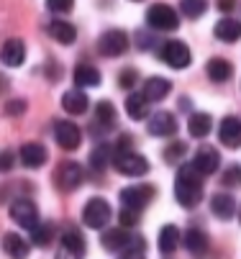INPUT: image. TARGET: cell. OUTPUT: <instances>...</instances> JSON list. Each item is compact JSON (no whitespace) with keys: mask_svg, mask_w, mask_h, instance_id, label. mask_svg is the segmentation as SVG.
Instances as JSON below:
<instances>
[{"mask_svg":"<svg viewBox=\"0 0 241 259\" xmlns=\"http://www.w3.org/2000/svg\"><path fill=\"white\" fill-rule=\"evenodd\" d=\"M49 36H52L54 41L70 47V44L77 39V28H75L70 21H52V23H49Z\"/></svg>","mask_w":241,"mask_h":259,"instance_id":"cell-20","label":"cell"},{"mask_svg":"<svg viewBox=\"0 0 241 259\" xmlns=\"http://www.w3.org/2000/svg\"><path fill=\"white\" fill-rule=\"evenodd\" d=\"M147 23L154 31H175L180 26V16L175 8H169L164 3H157L147 11Z\"/></svg>","mask_w":241,"mask_h":259,"instance_id":"cell-4","label":"cell"},{"mask_svg":"<svg viewBox=\"0 0 241 259\" xmlns=\"http://www.w3.org/2000/svg\"><path fill=\"white\" fill-rule=\"evenodd\" d=\"M159 57L172 69H185L192 62V54H190V49L182 41H164L162 49H159Z\"/></svg>","mask_w":241,"mask_h":259,"instance_id":"cell-8","label":"cell"},{"mask_svg":"<svg viewBox=\"0 0 241 259\" xmlns=\"http://www.w3.org/2000/svg\"><path fill=\"white\" fill-rule=\"evenodd\" d=\"M238 221H241V210H238Z\"/></svg>","mask_w":241,"mask_h":259,"instance_id":"cell-44","label":"cell"},{"mask_svg":"<svg viewBox=\"0 0 241 259\" xmlns=\"http://www.w3.org/2000/svg\"><path fill=\"white\" fill-rule=\"evenodd\" d=\"M177 246H180V229L172 226V224H167V226L159 231V249H162L164 254H172Z\"/></svg>","mask_w":241,"mask_h":259,"instance_id":"cell-30","label":"cell"},{"mask_svg":"<svg viewBox=\"0 0 241 259\" xmlns=\"http://www.w3.org/2000/svg\"><path fill=\"white\" fill-rule=\"evenodd\" d=\"M118 259H147V256H144L141 249H126V251H121Z\"/></svg>","mask_w":241,"mask_h":259,"instance_id":"cell-41","label":"cell"},{"mask_svg":"<svg viewBox=\"0 0 241 259\" xmlns=\"http://www.w3.org/2000/svg\"><path fill=\"white\" fill-rule=\"evenodd\" d=\"M31 236H33V244H36V246H46L52 241V226H36V229H31Z\"/></svg>","mask_w":241,"mask_h":259,"instance_id":"cell-34","label":"cell"},{"mask_svg":"<svg viewBox=\"0 0 241 259\" xmlns=\"http://www.w3.org/2000/svg\"><path fill=\"white\" fill-rule=\"evenodd\" d=\"M218 164H221V157L213 146H200L192 157V169L198 175H213L218 169Z\"/></svg>","mask_w":241,"mask_h":259,"instance_id":"cell-14","label":"cell"},{"mask_svg":"<svg viewBox=\"0 0 241 259\" xmlns=\"http://www.w3.org/2000/svg\"><path fill=\"white\" fill-rule=\"evenodd\" d=\"M180 11L187 18H200L205 11H208V3H205V0H180Z\"/></svg>","mask_w":241,"mask_h":259,"instance_id":"cell-32","label":"cell"},{"mask_svg":"<svg viewBox=\"0 0 241 259\" xmlns=\"http://www.w3.org/2000/svg\"><path fill=\"white\" fill-rule=\"evenodd\" d=\"M82 221H85V226H90V229H106L108 221H111V205H108V200L90 198L85 203Z\"/></svg>","mask_w":241,"mask_h":259,"instance_id":"cell-5","label":"cell"},{"mask_svg":"<svg viewBox=\"0 0 241 259\" xmlns=\"http://www.w3.org/2000/svg\"><path fill=\"white\" fill-rule=\"evenodd\" d=\"M46 8H49L52 13L62 16V13H70V11L75 8V0H46Z\"/></svg>","mask_w":241,"mask_h":259,"instance_id":"cell-36","label":"cell"},{"mask_svg":"<svg viewBox=\"0 0 241 259\" xmlns=\"http://www.w3.org/2000/svg\"><path fill=\"white\" fill-rule=\"evenodd\" d=\"M185 152H187V146L182 141H175V144H169L167 149H164V159L167 162H180L185 157Z\"/></svg>","mask_w":241,"mask_h":259,"instance_id":"cell-33","label":"cell"},{"mask_svg":"<svg viewBox=\"0 0 241 259\" xmlns=\"http://www.w3.org/2000/svg\"><path fill=\"white\" fill-rule=\"evenodd\" d=\"M154 198V188L152 185H133V188H126L121 190V203L126 210H133V213H139L144 210Z\"/></svg>","mask_w":241,"mask_h":259,"instance_id":"cell-7","label":"cell"},{"mask_svg":"<svg viewBox=\"0 0 241 259\" xmlns=\"http://www.w3.org/2000/svg\"><path fill=\"white\" fill-rule=\"evenodd\" d=\"M177 131V121H175V116L169 113V110H159V113H154L152 118H149V134L152 136H172Z\"/></svg>","mask_w":241,"mask_h":259,"instance_id":"cell-19","label":"cell"},{"mask_svg":"<svg viewBox=\"0 0 241 259\" xmlns=\"http://www.w3.org/2000/svg\"><path fill=\"white\" fill-rule=\"evenodd\" d=\"M205 72H208V77L213 82H226L231 75H233V67L228 59H221V57H213L208 62V67H205Z\"/></svg>","mask_w":241,"mask_h":259,"instance_id":"cell-27","label":"cell"},{"mask_svg":"<svg viewBox=\"0 0 241 259\" xmlns=\"http://www.w3.org/2000/svg\"><path fill=\"white\" fill-rule=\"evenodd\" d=\"M116 121H118L116 108H113L108 100H100V103H98V108H95V118H92L95 131H100V134L113 131V128H116Z\"/></svg>","mask_w":241,"mask_h":259,"instance_id":"cell-17","label":"cell"},{"mask_svg":"<svg viewBox=\"0 0 241 259\" xmlns=\"http://www.w3.org/2000/svg\"><path fill=\"white\" fill-rule=\"evenodd\" d=\"M185 246L190 254H205L208 251V234L200 231V229H190L185 234Z\"/></svg>","mask_w":241,"mask_h":259,"instance_id":"cell-29","label":"cell"},{"mask_svg":"<svg viewBox=\"0 0 241 259\" xmlns=\"http://www.w3.org/2000/svg\"><path fill=\"white\" fill-rule=\"evenodd\" d=\"M82 180H85V169L77 162H62L57 175H54V182L59 185V190H64V193L77 190L82 185Z\"/></svg>","mask_w":241,"mask_h":259,"instance_id":"cell-6","label":"cell"},{"mask_svg":"<svg viewBox=\"0 0 241 259\" xmlns=\"http://www.w3.org/2000/svg\"><path fill=\"white\" fill-rule=\"evenodd\" d=\"M211 210H213L216 218L228 221V218H233V213H236V200H233L228 193H218V195L211 198Z\"/></svg>","mask_w":241,"mask_h":259,"instance_id":"cell-22","label":"cell"},{"mask_svg":"<svg viewBox=\"0 0 241 259\" xmlns=\"http://www.w3.org/2000/svg\"><path fill=\"white\" fill-rule=\"evenodd\" d=\"M13 162H16V154L13 152H3L0 154V172H8Z\"/></svg>","mask_w":241,"mask_h":259,"instance_id":"cell-39","label":"cell"},{"mask_svg":"<svg viewBox=\"0 0 241 259\" xmlns=\"http://www.w3.org/2000/svg\"><path fill=\"white\" fill-rule=\"evenodd\" d=\"M3 251H6L11 259H26L28 251H31V246H28V241H26L23 236H18V234H6V236H3Z\"/></svg>","mask_w":241,"mask_h":259,"instance_id":"cell-23","label":"cell"},{"mask_svg":"<svg viewBox=\"0 0 241 259\" xmlns=\"http://www.w3.org/2000/svg\"><path fill=\"white\" fill-rule=\"evenodd\" d=\"M18 157H21V164H23V167H28V169H39V167L46 164L49 152H46V146H44V144H39V141H28V144L21 146Z\"/></svg>","mask_w":241,"mask_h":259,"instance_id":"cell-13","label":"cell"},{"mask_svg":"<svg viewBox=\"0 0 241 259\" xmlns=\"http://www.w3.org/2000/svg\"><path fill=\"white\" fill-rule=\"evenodd\" d=\"M223 185H226V188H241V167L231 164L223 172Z\"/></svg>","mask_w":241,"mask_h":259,"instance_id":"cell-35","label":"cell"},{"mask_svg":"<svg viewBox=\"0 0 241 259\" xmlns=\"http://www.w3.org/2000/svg\"><path fill=\"white\" fill-rule=\"evenodd\" d=\"M216 39L226 41V44H233L238 36H241V21H233V18H221L213 28Z\"/></svg>","mask_w":241,"mask_h":259,"instance_id":"cell-24","label":"cell"},{"mask_svg":"<svg viewBox=\"0 0 241 259\" xmlns=\"http://www.w3.org/2000/svg\"><path fill=\"white\" fill-rule=\"evenodd\" d=\"M87 105H90V100H87V95H85L82 88H72V90H67L62 95V108L70 116H82L85 110H87Z\"/></svg>","mask_w":241,"mask_h":259,"instance_id":"cell-18","label":"cell"},{"mask_svg":"<svg viewBox=\"0 0 241 259\" xmlns=\"http://www.w3.org/2000/svg\"><path fill=\"white\" fill-rule=\"evenodd\" d=\"M23 110H26V103L23 100H11L8 105H6V113H23Z\"/></svg>","mask_w":241,"mask_h":259,"instance_id":"cell-40","label":"cell"},{"mask_svg":"<svg viewBox=\"0 0 241 259\" xmlns=\"http://www.w3.org/2000/svg\"><path fill=\"white\" fill-rule=\"evenodd\" d=\"M0 62L6 67H21L26 62V44L21 39H8L0 47Z\"/></svg>","mask_w":241,"mask_h":259,"instance_id":"cell-16","label":"cell"},{"mask_svg":"<svg viewBox=\"0 0 241 259\" xmlns=\"http://www.w3.org/2000/svg\"><path fill=\"white\" fill-rule=\"evenodd\" d=\"M98 49L103 57H121L126 54L128 49V33L121 31V28H111L100 36V41H98Z\"/></svg>","mask_w":241,"mask_h":259,"instance_id":"cell-9","label":"cell"},{"mask_svg":"<svg viewBox=\"0 0 241 259\" xmlns=\"http://www.w3.org/2000/svg\"><path fill=\"white\" fill-rule=\"evenodd\" d=\"M136 82H139V75H136V69H123L121 75H118V85H121V88H126V90H128V88H133Z\"/></svg>","mask_w":241,"mask_h":259,"instance_id":"cell-37","label":"cell"},{"mask_svg":"<svg viewBox=\"0 0 241 259\" xmlns=\"http://www.w3.org/2000/svg\"><path fill=\"white\" fill-rule=\"evenodd\" d=\"M103 246L108 251H126V249H141L144 251V239L121 226V229H111L103 234Z\"/></svg>","mask_w":241,"mask_h":259,"instance_id":"cell-3","label":"cell"},{"mask_svg":"<svg viewBox=\"0 0 241 259\" xmlns=\"http://www.w3.org/2000/svg\"><path fill=\"white\" fill-rule=\"evenodd\" d=\"M126 113L133 118V121H141L149 116V100L141 95V93H131L126 98Z\"/></svg>","mask_w":241,"mask_h":259,"instance_id":"cell-26","label":"cell"},{"mask_svg":"<svg viewBox=\"0 0 241 259\" xmlns=\"http://www.w3.org/2000/svg\"><path fill=\"white\" fill-rule=\"evenodd\" d=\"M211 126H213V118L208 113H192L190 121H187V131L195 139H205L211 134Z\"/></svg>","mask_w":241,"mask_h":259,"instance_id":"cell-28","label":"cell"},{"mask_svg":"<svg viewBox=\"0 0 241 259\" xmlns=\"http://www.w3.org/2000/svg\"><path fill=\"white\" fill-rule=\"evenodd\" d=\"M118 218H121V226H123V229H131V226H136V224H139V213L126 210V208L121 210V215H118Z\"/></svg>","mask_w":241,"mask_h":259,"instance_id":"cell-38","label":"cell"},{"mask_svg":"<svg viewBox=\"0 0 241 259\" xmlns=\"http://www.w3.org/2000/svg\"><path fill=\"white\" fill-rule=\"evenodd\" d=\"M108 154H111V146L108 144H98L92 149V154H90V167L95 172H103L106 164H108Z\"/></svg>","mask_w":241,"mask_h":259,"instance_id":"cell-31","label":"cell"},{"mask_svg":"<svg viewBox=\"0 0 241 259\" xmlns=\"http://www.w3.org/2000/svg\"><path fill=\"white\" fill-rule=\"evenodd\" d=\"M169 90H172V82H169V80H164V77H149V80L144 82V93H141V95H144L149 103H157V100L167 98Z\"/></svg>","mask_w":241,"mask_h":259,"instance_id":"cell-21","label":"cell"},{"mask_svg":"<svg viewBox=\"0 0 241 259\" xmlns=\"http://www.w3.org/2000/svg\"><path fill=\"white\" fill-rule=\"evenodd\" d=\"M82 256H85V236L77 229L64 231L62 241H59L57 259H82Z\"/></svg>","mask_w":241,"mask_h":259,"instance_id":"cell-10","label":"cell"},{"mask_svg":"<svg viewBox=\"0 0 241 259\" xmlns=\"http://www.w3.org/2000/svg\"><path fill=\"white\" fill-rule=\"evenodd\" d=\"M203 175H198L192 169V164H185L180 167L177 177H175V198L182 208H195L200 200H203V182H200Z\"/></svg>","mask_w":241,"mask_h":259,"instance_id":"cell-1","label":"cell"},{"mask_svg":"<svg viewBox=\"0 0 241 259\" xmlns=\"http://www.w3.org/2000/svg\"><path fill=\"white\" fill-rule=\"evenodd\" d=\"M72 77H75L77 88H98L100 85V69L92 64H77Z\"/></svg>","mask_w":241,"mask_h":259,"instance_id":"cell-25","label":"cell"},{"mask_svg":"<svg viewBox=\"0 0 241 259\" xmlns=\"http://www.w3.org/2000/svg\"><path fill=\"white\" fill-rule=\"evenodd\" d=\"M218 139H221L223 146H228V149H238L241 146V118L226 116L218 126Z\"/></svg>","mask_w":241,"mask_h":259,"instance_id":"cell-15","label":"cell"},{"mask_svg":"<svg viewBox=\"0 0 241 259\" xmlns=\"http://www.w3.org/2000/svg\"><path fill=\"white\" fill-rule=\"evenodd\" d=\"M233 6H236V0H218V11H223V13L233 11Z\"/></svg>","mask_w":241,"mask_h":259,"instance_id":"cell-42","label":"cell"},{"mask_svg":"<svg viewBox=\"0 0 241 259\" xmlns=\"http://www.w3.org/2000/svg\"><path fill=\"white\" fill-rule=\"evenodd\" d=\"M6 90H8V80L0 75V93H6Z\"/></svg>","mask_w":241,"mask_h":259,"instance_id":"cell-43","label":"cell"},{"mask_svg":"<svg viewBox=\"0 0 241 259\" xmlns=\"http://www.w3.org/2000/svg\"><path fill=\"white\" fill-rule=\"evenodd\" d=\"M54 139H57V144L62 146V149L72 152V149H77V146L82 144V131H80V126L72 123V121H57V126H54Z\"/></svg>","mask_w":241,"mask_h":259,"instance_id":"cell-12","label":"cell"},{"mask_svg":"<svg viewBox=\"0 0 241 259\" xmlns=\"http://www.w3.org/2000/svg\"><path fill=\"white\" fill-rule=\"evenodd\" d=\"M111 164H113L121 175H126V177H141V175L149 172V159L141 157V154H136V152H131V149L116 152L113 159H111Z\"/></svg>","mask_w":241,"mask_h":259,"instance_id":"cell-2","label":"cell"},{"mask_svg":"<svg viewBox=\"0 0 241 259\" xmlns=\"http://www.w3.org/2000/svg\"><path fill=\"white\" fill-rule=\"evenodd\" d=\"M11 218L16 221L18 226H23V229H36L39 226V210H36V203H31V200H26V198H21V200H13L11 203Z\"/></svg>","mask_w":241,"mask_h":259,"instance_id":"cell-11","label":"cell"}]
</instances>
